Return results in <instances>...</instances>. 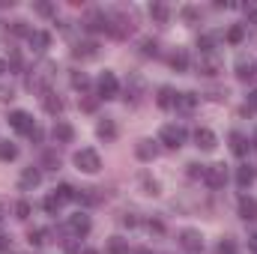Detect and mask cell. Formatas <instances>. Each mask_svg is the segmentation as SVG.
<instances>
[{"label":"cell","mask_w":257,"mask_h":254,"mask_svg":"<svg viewBox=\"0 0 257 254\" xmlns=\"http://www.w3.org/2000/svg\"><path fill=\"white\" fill-rule=\"evenodd\" d=\"M72 162H75V168H78V171H84V174H96V171L102 168V159H99V153H96V150H90V147L78 150Z\"/></svg>","instance_id":"cell-1"},{"label":"cell","mask_w":257,"mask_h":254,"mask_svg":"<svg viewBox=\"0 0 257 254\" xmlns=\"http://www.w3.org/2000/svg\"><path fill=\"white\" fill-rule=\"evenodd\" d=\"M159 141L165 144V147H171V150H180L183 144H186V129L183 126H162V132H159Z\"/></svg>","instance_id":"cell-2"},{"label":"cell","mask_w":257,"mask_h":254,"mask_svg":"<svg viewBox=\"0 0 257 254\" xmlns=\"http://www.w3.org/2000/svg\"><path fill=\"white\" fill-rule=\"evenodd\" d=\"M117 93H120V81H117V75L114 72H102V78H99V99H117Z\"/></svg>","instance_id":"cell-3"},{"label":"cell","mask_w":257,"mask_h":254,"mask_svg":"<svg viewBox=\"0 0 257 254\" xmlns=\"http://www.w3.org/2000/svg\"><path fill=\"white\" fill-rule=\"evenodd\" d=\"M203 183H206L209 189H224V183H227V171H224V165H206V171H203Z\"/></svg>","instance_id":"cell-4"},{"label":"cell","mask_w":257,"mask_h":254,"mask_svg":"<svg viewBox=\"0 0 257 254\" xmlns=\"http://www.w3.org/2000/svg\"><path fill=\"white\" fill-rule=\"evenodd\" d=\"M9 126L15 129V132H21V135H30L36 129V123H33V117L27 111H12L9 114Z\"/></svg>","instance_id":"cell-5"},{"label":"cell","mask_w":257,"mask_h":254,"mask_svg":"<svg viewBox=\"0 0 257 254\" xmlns=\"http://www.w3.org/2000/svg\"><path fill=\"white\" fill-rule=\"evenodd\" d=\"M180 245L192 254H200L203 251V236H200V230H192V227L183 230V233H180Z\"/></svg>","instance_id":"cell-6"},{"label":"cell","mask_w":257,"mask_h":254,"mask_svg":"<svg viewBox=\"0 0 257 254\" xmlns=\"http://www.w3.org/2000/svg\"><path fill=\"white\" fill-rule=\"evenodd\" d=\"M194 144H197V150L212 153V150L218 147V138H215V132H212V129H197V132H194Z\"/></svg>","instance_id":"cell-7"},{"label":"cell","mask_w":257,"mask_h":254,"mask_svg":"<svg viewBox=\"0 0 257 254\" xmlns=\"http://www.w3.org/2000/svg\"><path fill=\"white\" fill-rule=\"evenodd\" d=\"M197 72L212 78V75H218V72H221V60H218L212 51H209V54H200V57H197Z\"/></svg>","instance_id":"cell-8"},{"label":"cell","mask_w":257,"mask_h":254,"mask_svg":"<svg viewBox=\"0 0 257 254\" xmlns=\"http://www.w3.org/2000/svg\"><path fill=\"white\" fill-rule=\"evenodd\" d=\"M84 24H87V30H93V33H102V30H111V18H108L105 12H90Z\"/></svg>","instance_id":"cell-9"},{"label":"cell","mask_w":257,"mask_h":254,"mask_svg":"<svg viewBox=\"0 0 257 254\" xmlns=\"http://www.w3.org/2000/svg\"><path fill=\"white\" fill-rule=\"evenodd\" d=\"M69 230H72L75 236H87V233H90V215L75 212V215L69 218Z\"/></svg>","instance_id":"cell-10"},{"label":"cell","mask_w":257,"mask_h":254,"mask_svg":"<svg viewBox=\"0 0 257 254\" xmlns=\"http://www.w3.org/2000/svg\"><path fill=\"white\" fill-rule=\"evenodd\" d=\"M42 183V171L39 168H24V174H21V180H18V186L24 191H30V189H36Z\"/></svg>","instance_id":"cell-11"},{"label":"cell","mask_w":257,"mask_h":254,"mask_svg":"<svg viewBox=\"0 0 257 254\" xmlns=\"http://www.w3.org/2000/svg\"><path fill=\"white\" fill-rule=\"evenodd\" d=\"M135 156H138L141 162H153V159L159 156V147H156L153 141H138V147H135Z\"/></svg>","instance_id":"cell-12"},{"label":"cell","mask_w":257,"mask_h":254,"mask_svg":"<svg viewBox=\"0 0 257 254\" xmlns=\"http://www.w3.org/2000/svg\"><path fill=\"white\" fill-rule=\"evenodd\" d=\"M72 54H75L78 60H93V57L99 54V45H96V42H78Z\"/></svg>","instance_id":"cell-13"},{"label":"cell","mask_w":257,"mask_h":254,"mask_svg":"<svg viewBox=\"0 0 257 254\" xmlns=\"http://www.w3.org/2000/svg\"><path fill=\"white\" fill-rule=\"evenodd\" d=\"M96 135H99L102 141H114V138H117V123H114V120H108V117H105V120H99V123H96Z\"/></svg>","instance_id":"cell-14"},{"label":"cell","mask_w":257,"mask_h":254,"mask_svg":"<svg viewBox=\"0 0 257 254\" xmlns=\"http://www.w3.org/2000/svg\"><path fill=\"white\" fill-rule=\"evenodd\" d=\"M42 105H45V111H48V114H54V117L63 111V99H57L51 90H45V93H42Z\"/></svg>","instance_id":"cell-15"},{"label":"cell","mask_w":257,"mask_h":254,"mask_svg":"<svg viewBox=\"0 0 257 254\" xmlns=\"http://www.w3.org/2000/svg\"><path fill=\"white\" fill-rule=\"evenodd\" d=\"M239 215L245 221H254L257 218V200L254 197H239Z\"/></svg>","instance_id":"cell-16"},{"label":"cell","mask_w":257,"mask_h":254,"mask_svg":"<svg viewBox=\"0 0 257 254\" xmlns=\"http://www.w3.org/2000/svg\"><path fill=\"white\" fill-rule=\"evenodd\" d=\"M54 141H60V144H72V138H75V129L69 126V123H63V120H57V126H54Z\"/></svg>","instance_id":"cell-17"},{"label":"cell","mask_w":257,"mask_h":254,"mask_svg":"<svg viewBox=\"0 0 257 254\" xmlns=\"http://www.w3.org/2000/svg\"><path fill=\"white\" fill-rule=\"evenodd\" d=\"M27 39H30V45H33V51H45V48L51 45V36H48L45 30H33V33H30Z\"/></svg>","instance_id":"cell-18"},{"label":"cell","mask_w":257,"mask_h":254,"mask_svg":"<svg viewBox=\"0 0 257 254\" xmlns=\"http://www.w3.org/2000/svg\"><path fill=\"white\" fill-rule=\"evenodd\" d=\"M254 75H257L254 60H239V63H236V78H239V81H251Z\"/></svg>","instance_id":"cell-19"},{"label":"cell","mask_w":257,"mask_h":254,"mask_svg":"<svg viewBox=\"0 0 257 254\" xmlns=\"http://www.w3.org/2000/svg\"><path fill=\"white\" fill-rule=\"evenodd\" d=\"M248 147H251V144L245 141V135H239V132H233V135H230V150H233L236 156H245V153H248Z\"/></svg>","instance_id":"cell-20"},{"label":"cell","mask_w":257,"mask_h":254,"mask_svg":"<svg viewBox=\"0 0 257 254\" xmlns=\"http://www.w3.org/2000/svg\"><path fill=\"white\" fill-rule=\"evenodd\" d=\"M251 183H254V168L242 165V168L236 171V186H239V189H248Z\"/></svg>","instance_id":"cell-21"},{"label":"cell","mask_w":257,"mask_h":254,"mask_svg":"<svg viewBox=\"0 0 257 254\" xmlns=\"http://www.w3.org/2000/svg\"><path fill=\"white\" fill-rule=\"evenodd\" d=\"M105 251L108 254H128V242L123 239V236H111L108 245H105Z\"/></svg>","instance_id":"cell-22"},{"label":"cell","mask_w":257,"mask_h":254,"mask_svg":"<svg viewBox=\"0 0 257 254\" xmlns=\"http://www.w3.org/2000/svg\"><path fill=\"white\" fill-rule=\"evenodd\" d=\"M197 105V93H177V108L180 111H192Z\"/></svg>","instance_id":"cell-23"},{"label":"cell","mask_w":257,"mask_h":254,"mask_svg":"<svg viewBox=\"0 0 257 254\" xmlns=\"http://www.w3.org/2000/svg\"><path fill=\"white\" fill-rule=\"evenodd\" d=\"M150 15H153V21H159V24H165V21L171 18V9H168L165 3H153V6H150Z\"/></svg>","instance_id":"cell-24"},{"label":"cell","mask_w":257,"mask_h":254,"mask_svg":"<svg viewBox=\"0 0 257 254\" xmlns=\"http://www.w3.org/2000/svg\"><path fill=\"white\" fill-rule=\"evenodd\" d=\"M156 102H159V108H171V105H177V93H174L171 87H162Z\"/></svg>","instance_id":"cell-25"},{"label":"cell","mask_w":257,"mask_h":254,"mask_svg":"<svg viewBox=\"0 0 257 254\" xmlns=\"http://www.w3.org/2000/svg\"><path fill=\"white\" fill-rule=\"evenodd\" d=\"M15 156H18V147L9 141H0V162H15Z\"/></svg>","instance_id":"cell-26"},{"label":"cell","mask_w":257,"mask_h":254,"mask_svg":"<svg viewBox=\"0 0 257 254\" xmlns=\"http://www.w3.org/2000/svg\"><path fill=\"white\" fill-rule=\"evenodd\" d=\"M27 242L36 245V248L45 245V242H48V230H27Z\"/></svg>","instance_id":"cell-27"},{"label":"cell","mask_w":257,"mask_h":254,"mask_svg":"<svg viewBox=\"0 0 257 254\" xmlns=\"http://www.w3.org/2000/svg\"><path fill=\"white\" fill-rule=\"evenodd\" d=\"M54 197H57L60 203H69V200H75V189L63 183V186H57V189H54Z\"/></svg>","instance_id":"cell-28"},{"label":"cell","mask_w":257,"mask_h":254,"mask_svg":"<svg viewBox=\"0 0 257 254\" xmlns=\"http://www.w3.org/2000/svg\"><path fill=\"white\" fill-rule=\"evenodd\" d=\"M69 81H72V87H75V90H87V87H90V78H87L84 72H72V75H69Z\"/></svg>","instance_id":"cell-29"},{"label":"cell","mask_w":257,"mask_h":254,"mask_svg":"<svg viewBox=\"0 0 257 254\" xmlns=\"http://www.w3.org/2000/svg\"><path fill=\"white\" fill-rule=\"evenodd\" d=\"M171 66H174L177 72H186V69H189V54H186V51H177V54L171 57Z\"/></svg>","instance_id":"cell-30"},{"label":"cell","mask_w":257,"mask_h":254,"mask_svg":"<svg viewBox=\"0 0 257 254\" xmlns=\"http://www.w3.org/2000/svg\"><path fill=\"white\" fill-rule=\"evenodd\" d=\"M242 39H245V27H239V24H236V27H230V30H227V42H230V45H239Z\"/></svg>","instance_id":"cell-31"},{"label":"cell","mask_w":257,"mask_h":254,"mask_svg":"<svg viewBox=\"0 0 257 254\" xmlns=\"http://www.w3.org/2000/svg\"><path fill=\"white\" fill-rule=\"evenodd\" d=\"M42 206H45V212H51V215H57V212H60V209H63V203H60V200H57V197H54V194H48V197H45V203H42Z\"/></svg>","instance_id":"cell-32"},{"label":"cell","mask_w":257,"mask_h":254,"mask_svg":"<svg viewBox=\"0 0 257 254\" xmlns=\"http://www.w3.org/2000/svg\"><path fill=\"white\" fill-rule=\"evenodd\" d=\"M141 51H144L147 57H156V54H159V45H156L153 39H144V42H141Z\"/></svg>","instance_id":"cell-33"},{"label":"cell","mask_w":257,"mask_h":254,"mask_svg":"<svg viewBox=\"0 0 257 254\" xmlns=\"http://www.w3.org/2000/svg\"><path fill=\"white\" fill-rule=\"evenodd\" d=\"M15 218H30V203L27 200H18L15 203Z\"/></svg>","instance_id":"cell-34"},{"label":"cell","mask_w":257,"mask_h":254,"mask_svg":"<svg viewBox=\"0 0 257 254\" xmlns=\"http://www.w3.org/2000/svg\"><path fill=\"white\" fill-rule=\"evenodd\" d=\"M218 254H236V242H233V239H227V236H224V239H221V242H218Z\"/></svg>","instance_id":"cell-35"},{"label":"cell","mask_w":257,"mask_h":254,"mask_svg":"<svg viewBox=\"0 0 257 254\" xmlns=\"http://www.w3.org/2000/svg\"><path fill=\"white\" fill-rule=\"evenodd\" d=\"M144 189H147V194H153V197H156V194L162 191V186H159L156 180H150V177H144Z\"/></svg>","instance_id":"cell-36"},{"label":"cell","mask_w":257,"mask_h":254,"mask_svg":"<svg viewBox=\"0 0 257 254\" xmlns=\"http://www.w3.org/2000/svg\"><path fill=\"white\" fill-rule=\"evenodd\" d=\"M245 18L251 24H257V3H245Z\"/></svg>","instance_id":"cell-37"},{"label":"cell","mask_w":257,"mask_h":254,"mask_svg":"<svg viewBox=\"0 0 257 254\" xmlns=\"http://www.w3.org/2000/svg\"><path fill=\"white\" fill-rule=\"evenodd\" d=\"M36 12H39V15H54L57 9H54L51 3H36Z\"/></svg>","instance_id":"cell-38"},{"label":"cell","mask_w":257,"mask_h":254,"mask_svg":"<svg viewBox=\"0 0 257 254\" xmlns=\"http://www.w3.org/2000/svg\"><path fill=\"white\" fill-rule=\"evenodd\" d=\"M12 33H18V36H30L33 30H27V27H24V21H15V24H12Z\"/></svg>","instance_id":"cell-39"},{"label":"cell","mask_w":257,"mask_h":254,"mask_svg":"<svg viewBox=\"0 0 257 254\" xmlns=\"http://www.w3.org/2000/svg\"><path fill=\"white\" fill-rule=\"evenodd\" d=\"M203 171H206V165H189V177H200L203 180Z\"/></svg>","instance_id":"cell-40"},{"label":"cell","mask_w":257,"mask_h":254,"mask_svg":"<svg viewBox=\"0 0 257 254\" xmlns=\"http://www.w3.org/2000/svg\"><path fill=\"white\" fill-rule=\"evenodd\" d=\"M183 18H186V21H197V9L186 6V9H183Z\"/></svg>","instance_id":"cell-41"},{"label":"cell","mask_w":257,"mask_h":254,"mask_svg":"<svg viewBox=\"0 0 257 254\" xmlns=\"http://www.w3.org/2000/svg\"><path fill=\"white\" fill-rule=\"evenodd\" d=\"M123 224H126V227H138V224H141V221H138V218H135V215H132V212H128V215H123Z\"/></svg>","instance_id":"cell-42"},{"label":"cell","mask_w":257,"mask_h":254,"mask_svg":"<svg viewBox=\"0 0 257 254\" xmlns=\"http://www.w3.org/2000/svg\"><path fill=\"white\" fill-rule=\"evenodd\" d=\"M45 165H51V168H57V165H60V159H57L54 153H45Z\"/></svg>","instance_id":"cell-43"},{"label":"cell","mask_w":257,"mask_h":254,"mask_svg":"<svg viewBox=\"0 0 257 254\" xmlns=\"http://www.w3.org/2000/svg\"><path fill=\"white\" fill-rule=\"evenodd\" d=\"M147 227H150L153 233H162V230H165V224H162V221H147Z\"/></svg>","instance_id":"cell-44"},{"label":"cell","mask_w":257,"mask_h":254,"mask_svg":"<svg viewBox=\"0 0 257 254\" xmlns=\"http://www.w3.org/2000/svg\"><path fill=\"white\" fill-rule=\"evenodd\" d=\"M248 108L257 111V90H254V93H248Z\"/></svg>","instance_id":"cell-45"},{"label":"cell","mask_w":257,"mask_h":254,"mask_svg":"<svg viewBox=\"0 0 257 254\" xmlns=\"http://www.w3.org/2000/svg\"><path fill=\"white\" fill-rule=\"evenodd\" d=\"M30 138H33V141H42V129L36 126V129H33V132H30Z\"/></svg>","instance_id":"cell-46"},{"label":"cell","mask_w":257,"mask_h":254,"mask_svg":"<svg viewBox=\"0 0 257 254\" xmlns=\"http://www.w3.org/2000/svg\"><path fill=\"white\" fill-rule=\"evenodd\" d=\"M6 248H9V239H6V236L0 233V251H6Z\"/></svg>","instance_id":"cell-47"},{"label":"cell","mask_w":257,"mask_h":254,"mask_svg":"<svg viewBox=\"0 0 257 254\" xmlns=\"http://www.w3.org/2000/svg\"><path fill=\"white\" fill-rule=\"evenodd\" d=\"M248 245H251V248H254V251H257V230H254V233H251V236H248Z\"/></svg>","instance_id":"cell-48"},{"label":"cell","mask_w":257,"mask_h":254,"mask_svg":"<svg viewBox=\"0 0 257 254\" xmlns=\"http://www.w3.org/2000/svg\"><path fill=\"white\" fill-rule=\"evenodd\" d=\"M81 254H99L96 248H81Z\"/></svg>","instance_id":"cell-49"},{"label":"cell","mask_w":257,"mask_h":254,"mask_svg":"<svg viewBox=\"0 0 257 254\" xmlns=\"http://www.w3.org/2000/svg\"><path fill=\"white\" fill-rule=\"evenodd\" d=\"M3 72H6V63H3V60H0V75H3Z\"/></svg>","instance_id":"cell-50"},{"label":"cell","mask_w":257,"mask_h":254,"mask_svg":"<svg viewBox=\"0 0 257 254\" xmlns=\"http://www.w3.org/2000/svg\"><path fill=\"white\" fill-rule=\"evenodd\" d=\"M251 144H254V147H257V132H254V141H251Z\"/></svg>","instance_id":"cell-51"}]
</instances>
